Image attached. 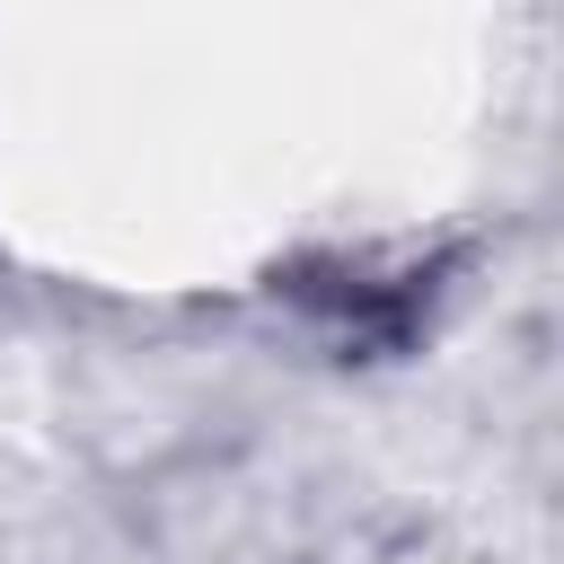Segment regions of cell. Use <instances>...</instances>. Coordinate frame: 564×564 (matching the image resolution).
<instances>
[{"label": "cell", "instance_id": "1", "mask_svg": "<svg viewBox=\"0 0 564 564\" xmlns=\"http://www.w3.org/2000/svg\"><path fill=\"white\" fill-rule=\"evenodd\" d=\"M282 291H291L300 308H317L335 335L379 344V352L414 344V326H423V308H432V282H423V273L379 282V273H361V264H291V273H282Z\"/></svg>", "mask_w": 564, "mask_h": 564}]
</instances>
